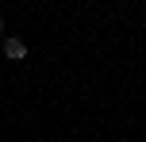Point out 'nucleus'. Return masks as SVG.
<instances>
[{
    "label": "nucleus",
    "instance_id": "f257e3e1",
    "mask_svg": "<svg viewBox=\"0 0 146 142\" xmlns=\"http://www.w3.org/2000/svg\"><path fill=\"white\" fill-rule=\"evenodd\" d=\"M4 58L8 61H23V58H27V42H23L19 35H8L4 38Z\"/></svg>",
    "mask_w": 146,
    "mask_h": 142
},
{
    "label": "nucleus",
    "instance_id": "f03ea898",
    "mask_svg": "<svg viewBox=\"0 0 146 142\" xmlns=\"http://www.w3.org/2000/svg\"><path fill=\"white\" fill-rule=\"evenodd\" d=\"M0 31H4V19H0Z\"/></svg>",
    "mask_w": 146,
    "mask_h": 142
}]
</instances>
